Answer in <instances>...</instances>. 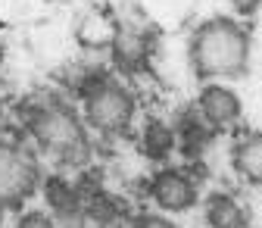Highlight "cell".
Returning a JSON list of instances; mask_svg holds the SVG:
<instances>
[{
    "mask_svg": "<svg viewBox=\"0 0 262 228\" xmlns=\"http://www.w3.org/2000/svg\"><path fill=\"white\" fill-rule=\"evenodd\" d=\"M250 31L234 19H209L190 35V69L203 81L241 78L250 69Z\"/></svg>",
    "mask_w": 262,
    "mask_h": 228,
    "instance_id": "cell-1",
    "label": "cell"
},
{
    "mask_svg": "<svg viewBox=\"0 0 262 228\" xmlns=\"http://www.w3.org/2000/svg\"><path fill=\"white\" fill-rule=\"evenodd\" d=\"M25 128L31 141L44 153H50L59 166L81 169L91 159V138L81 116L59 97L38 100L25 110Z\"/></svg>",
    "mask_w": 262,
    "mask_h": 228,
    "instance_id": "cell-2",
    "label": "cell"
},
{
    "mask_svg": "<svg viewBox=\"0 0 262 228\" xmlns=\"http://www.w3.org/2000/svg\"><path fill=\"white\" fill-rule=\"evenodd\" d=\"M78 97L84 100V122L103 138L125 135L135 119V97L125 85L110 75H84L78 85Z\"/></svg>",
    "mask_w": 262,
    "mask_h": 228,
    "instance_id": "cell-3",
    "label": "cell"
},
{
    "mask_svg": "<svg viewBox=\"0 0 262 228\" xmlns=\"http://www.w3.org/2000/svg\"><path fill=\"white\" fill-rule=\"evenodd\" d=\"M41 188V166L31 150L0 138V210H13Z\"/></svg>",
    "mask_w": 262,
    "mask_h": 228,
    "instance_id": "cell-4",
    "label": "cell"
},
{
    "mask_svg": "<svg viewBox=\"0 0 262 228\" xmlns=\"http://www.w3.org/2000/svg\"><path fill=\"white\" fill-rule=\"evenodd\" d=\"M150 197L162 213H187L196 206V184L184 169H159L150 181Z\"/></svg>",
    "mask_w": 262,
    "mask_h": 228,
    "instance_id": "cell-5",
    "label": "cell"
},
{
    "mask_svg": "<svg viewBox=\"0 0 262 228\" xmlns=\"http://www.w3.org/2000/svg\"><path fill=\"white\" fill-rule=\"evenodd\" d=\"M196 110L203 113V119L212 128H225L241 119V97L222 81H206L200 88V97H196Z\"/></svg>",
    "mask_w": 262,
    "mask_h": 228,
    "instance_id": "cell-6",
    "label": "cell"
},
{
    "mask_svg": "<svg viewBox=\"0 0 262 228\" xmlns=\"http://www.w3.org/2000/svg\"><path fill=\"white\" fill-rule=\"evenodd\" d=\"M150 38L141 28H119L113 35V59L122 72H141L150 63Z\"/></svg>",
    "mask_w": 262,
    "mask_h": 228,
    "instance_id": "cell-7",
    "label": "cell"
},
{
    "mask_svg": "<svg viewBox=\"0 0 262 228\" xmlns=\"http://www.w3.org/2000/svg\"><path fill=\"white\" fill-rule=\"evenodd\" d=\"M41 194L53 213V219H78L84 213V197L78 184H72L66 175H47L41 181Z\"/></svg>",
    "mask_w": 262,
    "mask_h": 228,
    "instance_id": "cell-8",
    "label": "cell"
},
{
    "mask_svg": "<svg viewBox=\"0 0 262 228\" xmlns=\"http://www.w3.org/2000/svg\"><path fill=\"white\" fill-rule=\"evenodd\" d=\"M212 132L215 128L203 119L200 110H184L178 119H175V138H178V150L187 156V159H200L203 150L209 147L212 141Z\"/></svg>",
    "mask_w": 262,
    "mask_h": 228,
    "instance_id": "cell-9",
    "label": "cell"
},
{
    "mask_svg": "<svg viewBox=\"0 0 262 228\" xmlns=\"http://www.w3.org/2000/svg\"><path fill=\"white\" fill-rule=\"evenodd\" d=\"M231 166L234 172L253 184L262 188V132H244L231 147Z\"/></svg>",
    "mask_w": 262,
    "mask_h": 228,
    "instance_id": "cell-10",
    "label": "cell"
},
{
    "mask_svg": "<svg viewBox=\"0 0 262 228\" xmlns=\"http://www.w3.org/2000/svg\"><path fill=\"white\" fill-rule=\"evenodd\" d=\"M141 150L147 159L153 162H166L175 150H178V138H175V125H169L166 119H147L141 128Z\"/></svg>",
    "mask_w": 262,
    "mask_h": 228,
    "instance_id": "cell-11",
    "label": "cell"
},
{
    "mask_svg": "<svg viewBox=\"0 0 262 228\" xmlns=\"http://www.w3.org/2000/svg\"><path fill=\"white\" fill-rule=\"evenodd\" d=\"M203 219L209 228H247L250 219H247V210L225 191H215L206 197L203 203Z\"/></svg>",
    "mask_w": 262,
    "mask_h": 228,
    "instance_id": "cell-12",
    "label": "cell"
},
{
    "mask_svg": "<svg viewBox=\"0 0 262 228\" xmlns=\"http://www.w3.org/2000/svg\"><path fill=\"white\" fill-rule=\"evenodd\" d=\"M16 228H56V219L53 213H44V210H25L16 219Z\"/></svg>",
    "mask_w": 262,
    "mask_h": 228,
    "instance_id": "cell-13",
    "label": "cell"
},
{
    "mask_svg": "<svg viewBox=\"0 0 262 228\" xmlns=\"http://www.w3.org/2000/svg\"><path fill=\"white\" fill-rule=\"evenodd\" d=\"M128 228H178V225L166 216H156V213H138Z\"/></svg>",
    "mask_w": 262,
    "mask_h": 228,
    "instance_id": "cell-14",
    "label": "cell"
},
{
    "mask_svg": "<svg viewBox=\"0 0 262 228\" xmlns=\"http://www.w3.org/2000/svg\"><path fill=\"white\" fill-rule=\"evenodd\" d=\"M228 7H231L237 16H253L262 7V0H228Z\"/></svg>",
    "mask_w": 262,
    "mask_h": 228,
    "instance_id": "cell-15",
    "label": "cell"
},
{
    "mask_svg": "<svg viewBox=\"0 0 262 228\" xmlns=\"http://www.w3.org/2000/svg\"><path fill=\"white\" fill-rule=\"evenodd\" d=\"M0 28H4V22H0Z\"/></svg>",
    "mask_w": 262,
    "mask_h": 228,
    "instance_id": "cell-16",
    "label": "cell"
}]
</instances>
